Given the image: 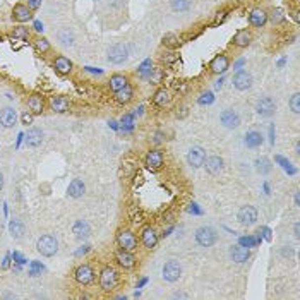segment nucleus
<instances>
[{"mask_svg":"<svg viewBox=\"0 0 300 300\" xmlns=\"http://www.w3.org/2000/svg\"><path fill=\"white\" fill-rule=\"evenodd\" d=\"M251 28H264L267 24V10L264 7H254L247 16Z\"/></svg>","mask_w":300,"mask_h":300,"instance_id":"11","label":"nucleus"},{"mask_svg":"<svg viewBox=\"0 0 300 300\" xmlns=\"http://www.w3.org/2000/svg\"><path fill=\"white\" fill-rule=\"evenodd\" d=\"M14 261L19 262V264H24V262H26V259H24L23 256L19 254V252H14Z\"/></svg>","mask_w":300,"mask_h":300,"instance_id":"48","label":"nucleus"},{"mask_svg":"<svg viewBox=\"0 0 300 300\" xmlns=\"http://www.w3.org/2000/svg\"><path fill=\"white\" fill-rule=\"evenodd\" d=\"M222 86H223V79H220V81H218V82H216V88H218V89H220V88H222Z\"/></svg>","mask_w":300,"mask_h":300,"instance_id":"55","label":"nucleus"},{"mask_svg":"<svg viewBox=\"0 0 300 300\" xmlns=\"http://www.w3.org/2000/svg\"><path fill=\"white\" fill-rule=\"evenodd\" d=\"M72 233H74V237L77 238V240H86V238L89 237V233H91V226H89V223L84 222V220H79V222H75L74 226H72Z\"/></svg>","mask_w":300,"mask_h":300,"instance_id":"28","label":"nucleus"},{"mask_svg":"<svg viewBox=\"0 0 300 300\" xmlns=\"http://www.w3.org/2000/svg\"><path fill=\"white\" fill-rule=\"evenodd\" d=\"M146 79L151 84H160V82L163 81V71H161V69H151L150 75H148Z\"/></svg>","mask_w":300,"mask_h":300,"instance_id":"41","label":"nucleus"},{"mask_svg":"<svg viewBox=\"0 0 300 300\" xmlns=\"http://www.w3.org/2000/svg\"><path fill=\"white\" fill-rule=\"evenodd\" d=\"M107 59H108V62H110V64H115V66H120V64H124L125 60L129 59V50H127V46H125L124 43H117V45L110 46Z\"/></svg>","mask_w":300,"mask_h":300,"instance_id":"7","label":"nucleus"},{"mask_svg":"<svg viewBox=\"0 0 300 300\" xmlns=\"http://www.w3.org/2000/svg\"><path fill=\"white\" fill-rule=\"evenodd\" d=\"M45 98L43 95H38V93H33V95L28 96L26 100V107L28 112H31L33 115H41L45 112Z\"/></svg>","mask_w":300,"mask_h":300,"instance_id":"18","label":"nucleus"},{"mask_svg":"<svg viewBox=\"0 0 300 300\" xmlns=\"http://www.w3.org/2000/svg\"><path fill=\"white\" fill-rule=\"evenodd\" d=\"M254 167L258 170V173H261V175H267V173L273 170V165H271V160L266 156H261L258 158V160L254 161Z\"/></svg>","mask_w":300,"mask_h":300,"instance_id":"36","label":"nucleus"},{"mask_svg":"<svg viewBox=\"0 0 300 300\" xmlns=\"http://www.w3.org/2000/svg\"><path fill=\"white\" fill-rule=\"evenodd\" d=\"M2 187H3V175L0 173V190H2Z\"/></svg>","mask_w":300,"mask_h":300,"instance_id":"54","label":"nucleus"},{"mask_svg":"<svg viewBox=\"0 0 300 300\" xmlns=\"http://www.w3.org/2000/svg\"><path fill=\"white\" fill-rule=\"evenodd\" d=\"M10 17H12V21H16V23H28V21L33 19V10H31L26 3L19 2L12 7Z\"/></svg>","mask_w":300,"mask_h":300,"instance_id":"13","label":"nucleus"},{"mask_svg":"<svg viewBox=\"0 0 300 300\" xmlns=\"http://www.w3.org/2000/svg\"><path fill=\"white\" fill-rule=\"evenodd\" d=\"M57 39H59L60 45L72 46V45H74V33H72L69 28H62V30L57 33Z\"/></svg>","mask_w":300,"mask_h":300,"instance_id":"35","label":"nucleus"},{"mask_svg":"<svg viewBox=\"0 0 300 300\" xmlns=\"http://www.w3.org/2000/svg\"><path fill=\"white\" fill-rule=\"evenodd\" d=\"M33 48L36 50V53L45 55V53H48L50 50H52V43H50L45 36H36L33 39Z\"/></svg>","mask_w":300,"mask_h":300,"instance_id":"33","label":"nucleus"},{"mask_svg":"<svg viewBox=\"0 0 300 300\" xmlns=\"http://www.w3.org/2000/svg\"><path fill=\"white\" fill-rule=\"evenodd\" d=\"M240 244L244 245V247H245V245H247V247H251V245L254 244V240H252L251 237H245V238H242V240H240Z\"/></svg>","mask_w":300,"mask_h":300,"instance_id":"49","label":"nucleus"},{"mask_svg":"<svg viewBox=\"0 0 300 300\" xmlns=\"http://www.w3.org/2000/svg\"><path fill=\"white\" fill-rule=\"evenodd\" d=\"M86 71L88 72H96V74H101L103 71H100V69H93V67H86Z\"/></svg>","mask_w":300,"mask_h":300,"instance_id":"53","label":"nucleus"},{"mask_svg":"<svg viewBox=\"0 0 300 300\" xmlns=\"http://www.w3.org/2000/svg\"><path fill=\"white\" fill-rule=\"evenodd\" d=\"M262 144V134L258 132V131H251L247 132V136H245V146L251 148V150H254V148H259Z\"/></svg>","mask_w":300,"mask_h":300,"instance_id":"34","label":"nucleus"},{"mask_svg":"<svg viewBox=\"0 0 300 300\" xmlns=\"http://www.w3.org/2000/svg\"><path fill=\"white\" fill-rule=\"evenodd\" d=\"M204 168L209 175H218L220 172L223 170V160L220 156H209L204 160Z\"/></svg>","mask_w":300,"mask_h":300,"instance_id":"30","label":"nucleus"},{"mask_svg":"<svg viewBox=\"0 0 300 300\" xmlns=\"http://www.w3.org/2000/svg\"><path fill=\"white\" fill-rule=\"evenodd\" d=\"M95 278H96V273H95V269H93V266L86 264V262L79 264L74 269V280L77 281L79 285H82V287L91 285L93 281H95Z\"/></svg>","mask_w":300,"mask_h":300,"instance_id":"4","label":"nucleus"},{"mask_svg":"<svg viewBox=\"0 0 300 300\" xmlns=\"http://www.w3.org/2000/svg\"><path fill=\"white\" fill-rule=\"evenodd\" d=\"M21 120H23L24 125L33 124V113H31V112H24V113L21 115Z\"/></svg>","mask_w":300,"mask_h":300,"instance_id":"45","label":"nucleus"},{"mask_svg":"<svg viewBox=\"0 0 300 300\" xmlns=\"http://www.w3.org/2000/svg\"><path fill=\"white\" fill-rule=\"evenodd\" d=\"M131 84V79H129L127 74H120V72H117V74H112L110 75V81H108V88H110L112 93L118 91V89L125 88V86Z\"/></svg>","mask_w":300,"mask_h":300,"instance_id":"23","label":"nucleus"},{"mask_svg":"<svg viewBox=\"0 0 300 300\" xmlns=\"http://www.w3.org/2000/svg\"><path fill=\"white\" fill-rule=\"evenodd\" d=\"M53 69H55L57 74L60 75H69L72 71H74V64H72L71 59H67L66 55H57L55 59H53Z\"/></svg>","mask_w":300,"mask_h":300,"instance_id":"19","label":"nucleus"},{"mask_svg":"<svg viewBox=\"0 0 300 300\" xmlns=\"http://www.w3.org/2000/svg\"><path fill=\"white\" fill-rule=\"evenodd\" d=\"M24 141H26V146L28 148H38V146H41V143H43V132H41V129L31 127L30 131L26 132V136H24Z\"/></svg>","mask_w":300,"mask_h":300,"instance_id":"27","label":"nucleus"},{"mask_svg":"<svg viewBox=\"0 0 300 300\" xmlns=\"http://www.w3.org/2000/svg\"><path fill=\"white\" fill-rule=\"evenodd\" d=\"M41 2H43V0H26V5L30 7L33 12H36V10L41 7Z\"/></svg>","mask_w":300,"mask_h":300,"instance_id":"44","label":"nucleus"},{"mask_svg":"<svg viewBox=\"0 0 300 300\" xmlns=\"http://www.w3.org/2000/svg\"><path fill=\"white\" fill-rule=\"evenodd\" d=\"M237 220L240 225L244 226H252L256 222H258V209L254 206H242L237 213Z\"/></svg>","mask_w":300,"mask_h":300,"instance_id":"10","label":"nucleus"},{"mask_svg":"<svg viewBox=\"0 0 300 300\" xmlns=\"http://www.w3.org/2000/svg\"><path fill=\"white\" fill-rule=\"evenodd\" d=\"M115 261H117V264L120 266L122 269H134L137 259H136V256H134V252L118 249V251L115 252Z\"/></svg>","mask_w":300,"mask_h":300,"instance_id":"16","label":"nucleus"},{"mask_svg":"<svg viewBox=\"0 0 300 300\" xmlns=\"http://www.w3.org/2000/svg\"><path fill=\"white\" fill-rule=\"evenodd\" d=\"M285 19H287V16H285V10L280 9V7H276V9H273L271 12H267V21H271L274 26L281 24Z\"/></svg>","mask_w":300,"mask_h":300,"instance_id":"37","label":"nucleus"},{"mask_svg":"<svg viewBox=\"0 0 300 300\" xmlns=\"http://www.w3.org/2000/svg\"><path fill=\"white\" fill-rule=\"evenodd\" d=\"M89 251V245H84V249H79L77 251V256H81V254H86V252Z\"/></svg>","mask_w":300,"mask_h":300,"instance_id":"52","label":"nucleus"},{"mask_svg":"<svg viewBox=\"0 0 300 300\" xmlns=\"http://www.w3.org/2000/svg\"><path fill=\"white\" fill-rule=\"evenodd\" d=\"M173 96H172V91L167 88H160L156 89V93L153 95V103L156 105L158 108H165L168 107L170 103H172Z\"/></svg>","mask_w":300,"mask_h":300,"instance_id":"25","label":"nucleus"},{"mask_svg":"<svg viewBox=\"0 0 300 300\" xmlns=\"http://www.w3.org/2000/svg\"><path fill=\"white\" fill-rule=\"evenodd\" d=\"M235 89H238V91H247V89H251L252 86V75L249 74L247 71H238L237 74L233 75L232 79Z\"/></svg>","mask_w":300,"mask_h":300,"instance_id":"20","label":"nucleus"},{"mask_svg":"<svg viewBox=\"0 0 300 300\" xmlns=\"http://www.w3.org/2000/svg\"><path fill=\"white\" fill-rule=\"evenodd\" d=\"M144 165H146L150 170L153 172H158V170L163 168L165 165V154L161 150H150L146 153V158H144Z\"/></svg>","mask_w":300,"mask_h":300,"instance_id":"8","label":"nucleus"},{"mask_svg":"<svg viewBox=\"0 0 300 300\" xmlns=\"http://www.w3.org/2000/svg\"><path fill=\"white\" fill-rule=\"evenodd\" d=\"M204 160H206V151L204 148L201 146L190 148L189 153H187V163L192 168H201L202 165H204Z\"/></svg>","mask_w":300,"mask_h":300,"instance_id":"17","label":"nucleus"},{"mask_svg":"<svg viewBox=\"0 0 300 300\" xmlns=\"http://www.w3.org/2000/svg\"><path fill=\"white\" fill-rule=\"evenodd\" d=\"M228 12H230V9H222V10H218V12H216V16H215V23H213V24H215V26H216V24H222L223 21H225L226 17L230 16Z\"/></svg>","mask_w":300,"mask_h":300,"instance_id":"43","label":"nucleus"},{"mask_svg":"<svg viewBox=\"0 0 300 300\" xmlns=\"http://www.w3.org/2000/svg\"><path fill=\"white\" fill-rule=\"evenodd\" d=\"M230 69V59L226 53H220V55H216L215 59L209 62V71H211V74H225L226 71Z\"/></svg>","mask_w":300,"mask_h":300,"instance_id":"14","label":"nucleus"},{"mask_svg":"<svg viewBox=\"0 0 300 300\" xmlns=\"http://www.w3.org/2000/svg\"><path fill=\"white\" fill-rule=\"evenodd\" d=\"M67 192H69V196L74 197V199H77V197L84 196V192H86V186H84V182H82L81 179H74L71 184H69Z\"/></svg>","mask_w":300,"mask_h":300,"instance_id":"32","label":"nucleus"},{"mask_svg":"<svg viewBox=\"0 0 300 300\" xmlns=\"http://www.w3.org/2000/svg\"><path fill=\"white\" fill-rule=\"evenodd\" d=\"M50 108H52L55 113H66L69 112V108H71V101L66 96H53L52 100H50Z\"/></svg>","mask_w":300,"mask_h":300,"instance_id":"29","label":"nucleus"},{"mask_svg":"<svg viewBox=\"0 0 300 300\" xmlns=\"http://www.w3.org/2000/svg\"><path fill=\"white\" fill-rule=\"evenodd\" d=\"M33 28H35V31H38V33H43V24L39 23V21H35Z\"/></svg>","mask_w":300,"mask_h":300,"instance_id":"50","label":"nucleus"},{"mask_svg":"<svg viewBox=\"0 0 300 300\" xmlns=\"http://www.w3.org/2000/svg\"><path fill=\"white\" fill-rule=\"evenodd\" d=\"M9 36L14 41H28L31 38V30L28 26H14Z\"/></svg>","mask_w":300,"mask_h":300,"instance_id":"31","label":"nucleus"},{"mask_svg":"<svg viewBox=\"0 0 300 300\" xmlns=\"http://www.w3.org/2000/svg\"><path fill=\"white\" fill-rule=\"evenodd\" d=\"M161 43H163V46L173 50V48H177V46H180V38L175 33H167L163 38H161Z\"/></svg>","mask_w":300,"mask_h":300,"instance_id":"39","label":"nucleus"},{"mask_svg":"<svg viewBox=\"0 0 300 300\" xmlns=\"http://www.w3.org/2000/svg\"><path fill=\"white\" fill-rule=\"evenodd\" d=\"M117 245H118V249H122V251L134 252L137 249V245H139V238H137V235L134 233L132 230L122 228V230H118V233H117Z\"/></svg>","mask_w":300,"mask_h":300,"instance_id":"3","label":"nucleus"},{"mask_svg":"<svg viewBox=\"0 0 300 300\" xmlns=\"http://www.w3.org/2000/svg\"><path fill=\"white\" fill-rule=\"evenodd\" d=\"M288 107H290V110L294 112V113H299L300 112V95L299 93L292 95V98L288 100Z\"/></svg>","mask_w":300,"mask_h":300,"instance_id":"42","label":"nucleus"},{"mask_svg":"<svg viewBox=\"0 0 300 300\" xmlns=\"http://www.w3.org/2000/svg\"><path fill=\"white\" fill-rule=\"evenodd\" d=\"M9 232L14 238H21L24 235V225L21 222H17V220H14L9 225Z\"/></svg>","mask_w":300,"mask_h":300,"instance_id":"40","label":"nucleus"},{"mask_svg":"<svg viewBox=\"0 0 300 300\" xmlns=\"http://www.w3.org/2000/svg\"><path fill=\"white\" fill-rule=\"evenodd\" d=\"M252 39H254L252 31L249 30V28H244V30H238L237 33L232 36L230 45L235 46V48H238V50H244V48H249V46H251Z\"/></svg>","mask_w":300,"mask_h":300,"instance_id":"9","label":"nucleus"},{"mask_svg":"<svg viewBox=\"0 0 300 300\" xmlns=\"http://www.w3.org/2000/svg\"><path fill=\"white\" fill-rule=\"evenodd\" d=\"M139 242L143 244L144 249L148 251H153L158 244V233H156V228L154 226H144L141 230V237H139Z\"/></svg>","mask_w":300,"mask_h":300,"instance_id":"12","label":"nucleus"},{"mask_svg":"<svg viewBox=\"0 0 300 300\" xmlns=\"http://www.w3.org/2000/svg\"><path fill=\"white\" fill-rule=\"evenodd\" d=\"M17 124V113L12 107H5L0 110V125L3 129H10Z\"/></svg>","mask_w":300,"mask_h":300,"instance_id":"21","label":"nucleus"},{"mask_svg":"<svg viewBox=\"0 0 300 300\" xmlns=\"http://www.w3.org/2000/svg\"><path fill=\"white\" fill-rule=\"evenodd\" d=\"M220 122L226 129H237L240 125V115L235 110H223L222 115H220Z\"/></svg>","mask_w":300,"mask_h":300,"instance_id":"22","label":"nucleus"},{"mask_svg":"<svg viewBox=\"0 0 300 300\" xmlns=\"http://www.w3.org/2000/svg\"><path fill=\"white\" fill-rule=\"evenodd\" d=\"M113 100L117 101L118 105H122V107H125V105H129L131 101L134 100V88L131 84L125 86V88L118 89V91L113 93Z\"/></svg>","mask_w":300,"mask_h":300,"instance_id":"26","label":"nucleus"},{"mask_svg":"<svg viewBox=\"0 0 300 300\" xmlns=\"http://www.w3.org/2000/svg\"><path fill=\"white\" fill-rule=\"evenodd\" d=\"M192 5V0H170V7L173 12H187Z\"/></svg>","mask_w":300,"mask_h":300,"instance_id":"38","label":"nucleus"},{"mask_svg":"<svg viewBox=\"0 0 300 300\" xmlns=\"http://www.w3.org/2000/svg\"><path fill=\"white\" fill-rule=\"evenodd\" d=\"M187 107H180V108H177V117L179 118H184V117H187Z\"/></svg>","mask_w":300,"mask_h":300,"instance_id":"47","label":"nucleus"},{"mask_svg":"<svg viewBox=\"0 0 300 300\" xmlns=\"http://www.w3.org/2000/svg\"><path fill=\"white\" fill-rule=\"evenodd\" d=\"M161 276H163L165 281H170V283L179 281L180 276H182V266H180V262L175 261V259L167 261L163 264V269H161Z\"/></svg>","mask_w":300,"mask_h":300,"instance_id":"6","label":"nucleus"},{"mask_svg":"<svg viewBox=\"0 0 300 300\" xmlns=\"http://www.w3.org/2000/svg\"><path fill=\"white\" fill-rule=\"evenodd\" d=\"M36 251L45 258H52L59 252V240L53 235H41L36 242Z\"/></svg>","mask_w":300,"mask_h":300,"instance_id":"2","label":"nucleus"},{"mask_svg":"<svg viewBox=\"0 0 300 300\" xmlns=\"http://www.w3.org/2000/svg\"><path fill=\"white\" fill-rule=\"evenodd\" d=\"M230 258H232V261L237 262V264H244V262H247L249 259H251V251L245 249L244 245H233V247L230 249Z\"/></svg>","mask_w":300,"mask_h":300,"instance_id":"24","label":"nucleus"},{"mask_svg":"<svg viewBox=\"0 0 300 300\" xmlns=\"http://www.w3.org/2000/svg\"><path fill=\"white\" fill-rule=\"evenodd\" d=\"M256 112H258L261 117L269 118V117H273L274 112H276V103H274V100L271 98V96H264V98H261L258 101Z\"/></svg>","mask_w":300,"mask_h":300,"instance_id":"15","label":"nucleus"},{"mask_svg":"<svg viewBox=\"0 0 300 300\" xmlns=\"http://www.w3.org/2000/svg\"><path fill=\"white\" fill-rule=\"evenodd\" d=\"M213 100H215V98H213V93H204V95H202L201 96V98H199V103L201 105H208V103H211V101Z\"/></svg>","mask_w":300,"mask_h":300,"instance_id":"46","label":"nucleus"},{"mask_svg":"<svg viewBox=\"0 0 300 300\" xmlns=\"http://www.w3.org/2000/svg\"><path fill=\"white\" fill-rule=\"evenodd\" d=\"M218 240V233L211 226H199L196 230V242L201 247H213Z\"/></svg>","mask_w":300,"mask_h":300,"instance_id":"5","label":"nucleus"},{"mask_svg":"<svg viewBox=\"0 0 300 300\" xmlns=\"http://www.w3.org/2000/svg\"><path fill=\"white\" fill-rule=\"evenodd\" d=\"M118 281H120V274L113 266H105L100 273V288L105 294H110L117 288Z\"/></svg>","mask_w":300,"mask_h":300,"instance_id":"1","label":"nucleus"},{"mask_svg":"<svg viewBox=\"0 0 300 300\" xmlns=\"http://www.w3.org/2000/svg\"><path fill=\"white\" fill-rule=\"evenodd\" d=\"M292 17L295 19V23H300V12H299V9H295V10H292Z\"/></svg>","mask_w":300,"mask_h":300,"instance_id":"51","label":"nucleus"}]
</instances>
